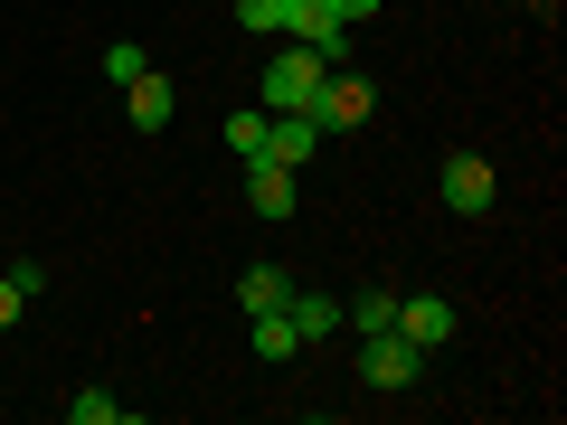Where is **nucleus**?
Masks as SVG:
<instances>
[{"label":"nucleus","mask_w":567,"mask_h":425,"mask_svg":"<svg viewBox=\"0 0 567 425\" xmlns=\"http://www.w3.org/2000/svg\"><path fill=\"white\" fill-rule=\"evenodd\" d=\"M331 10H341V20H379V0H331Z\"/></svg>","instance_id":"6ab92c4d"},{"label":"nucleus","mask_w":567,"mask_h":425,"mask_svg":"<svg viewBox=\"0 0 567 425\" xmlns=\"http://www.w3.org/2000/svg\"><path fill=\"white\" fill-rule=\"evenodd\" d=\"M341 322H350V331H388V322H398V293H360Z\"/></svg>","instance_id":"4468645a"},{"label":"nucleus","mask_w":567,"mask_h":425,"mask_svg":"<svg viewBox=\"0 0 567 425\" xmlns=\"http://www.w3.org/2000/svg\"><path fill=\"white\" fill-rule=\"evenodd\" d=\"M435 189H445V208H454V218H483V208H492V162H483V152H454Z\"/></svg>","instance_id":"39448f33"},{"label":"nucleus","mask_w":567,"mask_h":425,"mask_svg":"<svg viewBox=\"0 0 567 425\" xmlns=\"http://www.w3.org/2000/svg\"><path fill=\"white\" fill-rule=\"evenodd\" d=\"M416 369H425V350L406 341V331H369V350H360L369 387H416Z\"/></svg>","instance_id":"7ed1b4c3"},{"label":"nucleus","mask_w":567,"mask_h":425,"mask_svg":"<svg viewBox=\"0 0 567 425\" xmlns=\"http://www.w3.org/2000/svg\"><path fill=\"white\" fill-rule=\"evenodd\" d=\"M237 20H246V29H275V20H284V0H237Z\"/></svg>","instance_id":"a211bd4d"},{"label":"nucleus","mask_w":567,"mask_h":425,"mask_svg":"<svg viewBox=\"0 0 567 425\" xmlns=\"http://www.w3.org/2000/svg\"><path fill=\"white\" fill-rule=\"evenodd\" d=\"M284 293H293V283H284L275 265H246V274H237V303L246 312H284Z\"/></svg>","instance_id":"ddd939ff"},{"label":"nucleus","mask_w":567,"mask_h":425,"mask_svg":"<svg viewBox=\"0 0 567 425\" xmlns=\"http://www.w3.org/2000/svg\"><path fill=\"white\" fill-rule=\"evenodd\" d=\"M275 29H293L303 48H322L331 66H341V48H350V20L331 10V0H284V20H275Z\"/></svg>","instance_id":"20e7f679"},{"label":"nucleus","mask_w":567,"mask_h":425,"mask_svg":"<svg viewBox=\"0 0 567 425\" xmlns=\"http://www.w3.org/2000/svg\"><path fill=\"white\" fill-rule=\"evenodd\" d=\"M246 350H256V360L275 369V360H293L303 341H293V322H284V312H246Z\"/></svg>","instance_id":"9b49d317"},{"label":"nucleus","mask_w":567,"mask_h":425,"mask_svg":"<svg viewBox=\"0 0 567 425\" xmlns=\"http://www.w3.org/2000/svg\"><path fill=\"white\" fill-rule=\"evenodd\" d=\"M142 66H152V58H142V48H133V39H114V48H104V76H114V85H133V76H142Z\"/></svg>","instance_id":"dca6fc26"},{"label":"nucleus","mask_w":567,"mask_h":425,"mask_svg":"<svg viewBox=\"0 0 567 425\" xmlns=\"http://www.w3.org/2000/svg\"><path fill=\"white\" fill-rule=\"evenodd\" d=\"M66 416H76V425H123V397H104V387H85V397H66Z\"/></svg>","instance_id":"2eb2a0df"},{"label":"nucleus","mask_w":567,"mask_h":425,"mask_svg":"<svg viewBox=\"0 0 567 425\" xmlns=\"http://www.w3.org/2000/svg\"><path fill=\"white\" fill-rule=\"evenodd\" d=\"M284 322H293V341H331L341 331V303L331 293H284Z\"/></svg>","instance_id":"9d476101"},{"label":"nucleus","mask_w":567,"mask_h":425,"mask_svg":"<svg viewBox=\"0 0 567 425\" xmlns=\"http://www.w3.org/2000/svg\"><path fill=\"white\" fill-rule=\"evenodd\" d=\"M20 312H29V293H20V274H0V331L20 322Z\"/></svg>","instance_id":"f3484780"},{"label":"nucleus","mask_w":567,"mask_h":425,"mask_svg":"<svg viewBox=\"0 0 567 425\" xmlns=\"http://www.w3.org/2000/svg\"><path fill=\"white\" fill-rule=\"evenodd\" d=\"M322 76H331V58L293 39V48H275V58H265V95H256V104H265V114H312Z\"/></svg>","instance_id":"f257e3e1"},{"label":"nucleus","mask_w":567,"mask_h":425,"mask_svg":"<svg viewBox=\"0 0 567 425\" xmlns=\"http://www.w3.org/2000/svg\"><path fill=\"white\" fill-rule=\"evenodd\" d=\"M246 208H256V218H293V170L284 162H246Z\"/></svg>","instance_id":"6e6552de"},{"label":"nucleus","mask_w":567,"mask_h":425,"mask_svg":"<svg viewBox=\"0 0 567 425\" xmlns=\"http://www.w3.org/2000/svg\"><path fill=\"white\" fill-rule=\"evenodd\" d=\"M171 104H181V95H171V76H162V66H142V76L123 85V114H133V133H162V123H171Z\"/></svg>","instance_id":"0eeeda50"},{"label":"nucleus","mask_w":567,"mask_h":425,"mask_svg":"<svg viewBox=\"0 0 567 425\" xmlns=\"http://www.w3.org/2000/svg\"><path fill=\"white\" fill-rule=\"evenodd\" d=\"M312 152H322V123H312V114H275V133H265V162L303 170Z\"/></svg>","instance_id":"1a4fd4ad"},{"label":"nucleus","mask_w":567,"mask_h":425,"mask_svg":"<svg viewBox=\"0 0 567 425\" xmlns=\"http://www.w3.org/2000/svg\"><path fill=\"white\" fill-rule=\"evenodd\" d=\"M265 133H275V114H265V104L227 114V152H237V162H265Z\"/></svg>","instance_id":"f8f14e48"},{"label":"nucleus","mask_w":567,"mask_h":425,"mask_svg":"<svg viewBox=\"0 0 567 425\" xmlns=\"http://www.w3.org/2000/svg\"><path fill=\"white\" fill-rule=\"evenodd\" d=\"M369 114H379V85H369V76H350V66H331V76H322V95H312V123H322V133H360Z\"/></svg>","instance_id":"f03ea898"},{"label":"nucleus","mask_w":567,"mask_h":425,"mask_svg":"<svg viewBox=\"0 0 567 425\" xmlns=\"http://www.w3.org/2000/svg\"><path fill=\"white\" fill-rule=\"evenodd\" d=\"M388 331H406L416 350H445V341H454V303H445V293H406Z\"/></svg>","instance_id":"423d86ee"}]
</instances>
